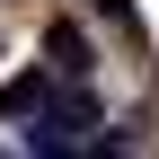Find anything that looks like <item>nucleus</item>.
<instances>
[{"label": "nucleus", "instance_id": "obj_1", "mask_svg": "<svg viewBox=\"0 0 159 159\" xmlns=\"http://www.w3.org/2000/svg\"><path fill=\"white\" fill-rule=\"evenodd\" d=\"M44 71H62V80H89V71H97V62H89V35H80L71 18L44 27Z\"/></svg>", "mask_w": 159, "mask_h": 159}, {"label": "nucleus", "instance_id": "obj_2", "mask_svg": "<svg viewBox=\"0 0 159 159\" xmlns=\"http://www.w3.org/2000/svg\"><path fill=\"white\" fill-rule=\"evenodd\" d=\"M44 97H53V71H18L9 89H0V115H35Z\"/></svg>", "mask_w": 159, "mask_h": 159}, {"label": "nucleus", "instance_id": "obj_4", "mask_svg": "<svg viewBox=\"0 0 159 159\" xmlns=\"http://www.w3.org/2000/svg\"><path fill=\"white\" fill-rule=\"evenodd\" d=\"M89 159H124V142H115V133H106V142H89Z\"/></svg>", "mask_w": 159, "mask_h": 159}, {"label": "nucleus", "instance_id": "obj_3", "mask_svg": "<svg viewBox=\"0 0 159 159\" xmlns=\"http://www.w3.org/2000/svg\"><path fill=\"white\" fill-rule=\"evenodd\" d=\"M97 9H106V18H124V35H133V0H97Z\"/></svg>", "mask_w": 159, "mask_h": 159}]
</instances>
